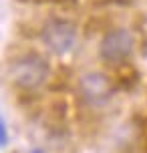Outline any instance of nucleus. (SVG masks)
I'll use <instances>...</instances> for the list:
<instances>
[{
    "mask_svg": "<svg viewBox=\"0 0 147 153\" xmlns=\"http://www.w3.org/2000/svg\"><path fill=\"white\" fill-rule=\"evenodd\" d=\"M133 36L127 28H113L109 30L99 45L101 59L109 65H123L133 53Z\"/></svg>",
    "mask_w": 147,
    "mask_h": 153,
    "instance_id": "obj_3",
    "label": "nucleus"
},
{
    "mask_svg": "<svg viewBox=\"0 0 147 153\" xmlns=\"http://www.w3.org/2000/svg\"><path fill=\"white\" fill-rule=\"evenodd\" d=\"M48 61L39 53H26L18 56L8 71V79L16 85L18 89L32 91L48 79Z\"/></svg>",
    "mask_w": 147,
    "mask_h": 153,
    "instance_id": "obj_1",
    "label": "nucleus"
},
{
    "mask_svg": "<svg viewBox=\"0 0 147 153\" xmlns=\"http://www.w3.org/2000/svg\"><path fill=\"white\" fill-rule=\"evenodd\" d=\"M42 42L47 45V48L56 56L67 54L75 45V38H77V28L75 24L67 20V18H50L40 32Z\"/></svg>",
    "mask_w": 147,
    "mask_h": 153,
    "instance_id": "obj_2",
    "label": "nucleus"
},
{
    "mask_svg": "<svg viewBox=\"0 0 147 153\" xmlns=\"http://www.w3.org/2000/svg\"><path fill=\"white\" fill-rule=\"evenodd\" d=\"M79 89H81V95L83 99L89 103V105H105L111 97H113V91L115 87L111 83V79L103 73H89L81 79L79 83Z\"/></svg>",
    "mask_w": 147,
    "mask_h": 153,
    "instance_id": "obj_4",
    "label": "nucleus"
},
{
    "mask_svg": "<svg viewBox=\"0 0 147 153\" xmlns=\"http://www.w3.org/2000/svg\"><path fill=\"white\" fill-rule=\"evenodd\" d=\"M137 81H139V73L135 71V67L123 62V65L117 69V83H119V87H123V89H131Z\"/></svg>",
    "mask_w": 147,
    "mask_h": 153,
    "instance_id": "obj_5",
    "label": "nucleus"
},
{
    "mask_svg": "<svg viewBox=\"0 0 147 153\" xmlns=\"http://www.w3.org/2000/svg\"><path fill=\"white\" fill-rule=\"evenodd\" d=\"M18 2H28V4H65L73 0H18Z\"/></svg>",
    "mask_w": 147,
    "mask_h": 153,
    "instance_id": "obj_6",
    "label": "nucleus"
},
{
    "mask_svg": "<svg viewBox=\"0 0 147 153\" xmlns=\"http://www.w3.org/2000/svg\"><path fill=\"white\" fill-rule=\"evenodd\" d=\"M8 141V131H6V125L2 121V117H0V147H4Z\"/></svg>",
    "mask_w": 147,
    "mask_h": 153,
    "instance_id": "obj_7",
    "label": "nucleus"
},
{
    "mask_svg": "<svg viewBox=\"0 0 147 153\" xmlns=\"http://www.w3.org/2000/svg\"><path fill=\"white\" fill-rule=\"evenodd\" d=\"M109 2H113V4H121V6H125V4H131L133 0H109Z\"/></svg>",
    "mask_w": 147,
    "mask_h": 153,
    "instance_id": "obj_8",
    "label": "nucleus"
},
{
    "mask_svg": "<svg viewBox=\"0 0 147 153\" xmlns=\"http://www.w3.org/2000/svg\"><path fill=\"white\" fill-rule=\"evenodd\" d=\"M30 153H42V151H40V149H34V151H30Z\"/></svg>",
    "mask_w": 147,
    "mask_h": 153,
    "instance_id": "obj_9",
    "label": "nucleus"
}]
</instances>
